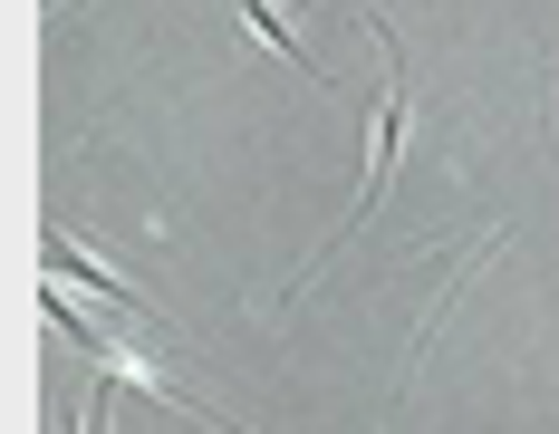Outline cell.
Wrapping results in <instances>:
<instances>
[{
    "label": "cell",
    "mask_w": 559,
    "mask_h": 434,
    "mask_svg": "<svg viewBox=\"0 0 559 434\" xmlns=\"http://www.w3.org/2000/svg\"><path fill=\"white\" fill-rule=\"evenodd\" d=\"M231 10H241V20H251V30H261V39H271V58H289V68H319V58L299 49V30H289V20H280L271 0H231Z\"/></svg>",
    "instance_id": "obj_1"
},
{
    "label": "cell",
    "mask_w": 559,
    "mask_h": 434,
    "mask_svg": "<svg viewBox=\"0 0 559 434\" xmlns=\"http://www.w3.org/2000/svg\"><path fill=\"white\" fill-rule=\"evenodd\" d=\"M78 434H107V406H87V425H78Z\"/></svg>",
    "instance_id": "obj_2"
}]
</instances>
